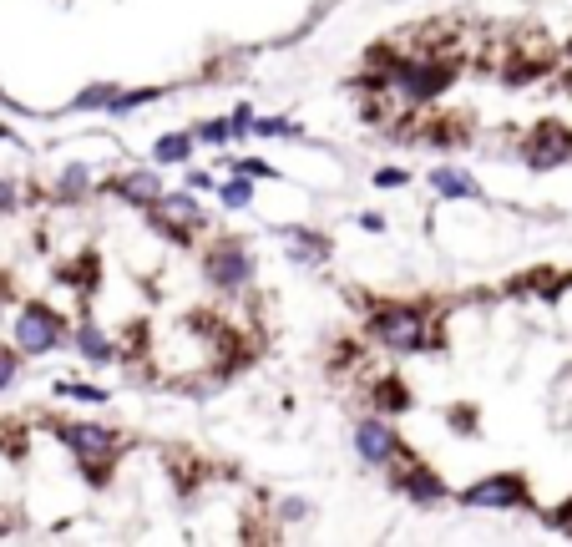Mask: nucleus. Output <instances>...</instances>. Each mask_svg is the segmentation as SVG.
<instances>
[{
	"label": "nucleus",
	"mask_w": 572,
	"mask_h": 547,
	"mask_svg": "<svg viewBox=\"0 0 572 547\" xmlns=\"http://www.w3.org/2000/svg\"><path fill=\"white\" fill-rule=\"evenodd\" d=\"M365 330H370L375 345H385V350H395V355H416V350H431V345H436V340H431V320L421 315V309H411V304H385V309H375V315L365 320Z\"/></svg>",
	"instance_id": "nucleus-1"
},
{
	"label": "nucleus",
	"mask_w": 572,
	"mask_h": 547,
	"mask_svg": "<svg viewBox=\"0 0 572 547\" xmlns=\"http://www.w3.org/2000/svg\"><path fill=\"white\" fill-rule=\"evenodd\" d=\"M203 279H208L213 289H223V294L243 289V284L254 279V254H249V244H243L238 233H223V239H213V244L203 249Z\"/></svg>",
	"instance_id": "nucleus-2"
},
{
	"label": "nucleus",
	"mask_w": 572,
	"mask_h": 547,
	"mask_svg": "<svg viewBox=\"0 0 572 547\" xmlns=\"http://www.w3.org/2000/svg\"><path fill=\"white\" fill-rule=\"evenodd\" d=\"M56 436L81 456V466L97 477L92 487H107L102 477H107V466L117 461V451H122V436L117 431H107V426H87V421H76V426H56Z\"/></svg>",
	"instance_id": "nucleus-3"
},
{
	"label": "nucleus",
	"mask_w": 572,
	"mask_h": 547,
	"mask_svg": "<svg viewBox=\"0 0 572 547\" xmlns=\"http://www.w3.org/2000/svg\"><path fill=\"white\" fill-rule=\"evenodd\" d=\"M61 340H66V325H61V315L51 304H41V299L21 304V315H16V350L21 355H46Z\"/></svg>",
	"instance_id": "nucleus-4"
},
{
	"label": "nucleus",
	"mask_w": 572,
	"mask_h": 547,
	"mask_svg": "<svg viewBox=\"0 0 572 547\" xmlns=\"http://www.w3.org/2000/svg\"><path fill=\"white\" fill-rule=\"evenodd\" d=\"M390 82L411 97V102H436L456 87V66L451 61H400Z\"/></svg>",
	"instance_id": "nucleus-5"
},
{
	"label": "nucleus",
	"mask_w": 572,
	"mask_h": 547,
	"mask_svg": "<svg viewBox=\"0 0 572 547\" xmlns=\"http://www.w3.org/2000/svg\"><path fill=\"white\" fill-rule=\"evenodd\" d=\"M456 502H461V507H492V512H512V507H527V502H532V487H527V477H517V472H492V477L471 482V487H466Z\"/></svg>",
	"instance_id": "nucleus-6"
},
{
	"label": "nucleus",
	"mask_w": 572,
	"mask_h": 547,
	"mask_svg": "<svg viewBox=\"0 0 572 547\" xmlns=\"http://www.w3.org/2000/svg\"><path fill=\"white\" fill-rule=\"evenodd\" d=\"M355 456H360L365 466H375V472H385V466H395V461L405 456V441H400V431H395L390 421L365 416V421L355 426Z\"/></svg>",
	"instance_id": "nucleus-7"
},
{
	"label": "nucleus",
	"mask_w": 572,
	"mask_h": 547,
	"mask_svg": "<svg viewBox=\"0 0 572 547\" xmlns=\"http://www.w3.org/2000/svg\"><path fill=\"white\" fill-rule=\"evenodd\" d=\"M400 461H405V456H400ZM395 492H400L405 502H411V507H441V502L451 497V487L431 472L426 461H416V456L395 472Z\"/></svg>",
	"instance_id": "nucleus-8"
},
{
	"label": "nucleus",
	"mask_w": 572,
	"mask_h": 547,
	"mask_svg": "<svg viewBox=\"0 0 572 547\" xmlns=\"http://www.w3.org/2000/svg\"><path fill=\"white\" fill-rule=\"evenodd\" d=\"M572 158V132L562 122H537L532 137H527V163L532 168H557Z\"/></svg>",
	"instance_id": "nucleus-9"
},
{
	"label": "nucleus",
	"mask_w": 572,
	"mask_h": 547,
	"mask_svg": "<svg viewBox=\"0 0 572 547\" xmlns=\"http://www.w3.org/2000/svg\"><path fill=\"white\" fill-rule=\"evenodd\" d=\"M112 193H117L127 208H157V198L168 193V188H162V178H157L152 168H132V173H122V178L112 183Z\"/></svg>",
	"instance_id": "nucleus-10"
},
{
	"label": "nucleus",
	"mask_w": 572,
	"mask_h": 547,
	"mask_svg": "<svg viewBox=\"0 0 572 547\" xmlns=\"http://www.w3.org/2000/svg\"><path fill=\"white\" fill-rule=\"evenodd\" d=\"M76 355L87 360V365H117V340L97 320H81L76 325Z\"/></svg>",
	"instance_id": "nucleus-11"
},
{
	"label": "nucleus",
	"mask_w": 572,
	"mask_h": 547,
	"mask_svg": "<svg viewBox=\"0 0 572 547\" xmlns=\"http://www.w3.org/2000/svg\"><path fill=\"white\" fill-rule=\"evenodd\" d=\"M431 188H436V193H441L446 203H476V198H481V183H476L471 173L451 168V163L431 168Z\"/></svg>",
	"instance_id": "nucleus-12"
},
{
	"label": "nucleus",
	"mask_w": 572,
	"mask_h": 547,
	"mask_svg": "<svg viewBox=\"0 0 572 547\" xmlns=\"http://www.w3.org/2000/svg\"><path fill=\"white\" fill-rule=\"evenodd\" d=\"M279 233L289 239V259H294V264L330 259V233H319V228H299V223H289V228H279Z\"/></svg>",
	"instance_id": "nucleus-13"
},
{
	"label": "nucleus",
	"mask_w": 572,
	"mask_h": 547,
	"mask_svg": "<svg viewBox=\"0 0 572 547\" xmlns=\"http://www.w3.org/2000/svg\"><path fill=\"white\" fill-rule=\"evenodd\" d=\"M193 152H198V137H193V132H162V137L152 142V163H157V168H188Z\"/></svg>",
	"instance_id": "nucleus-14"
},
{
	"label": "nucleus",
	"mask_w": 572,
	"mask_h": 547,
	"mask_svg": "<svg viewBox=\"0 0 572 547\" xmlns=\"http://www.w3.org/2000/svg\"><path fill=\"white\" fill-rule=\"evenodd\" d=\"M157 213H168V218H178V223H188V228H203V223H208V208L198 203V193H193V188H173V193H162V198H157Z\"/></svg>",
	"instance_id": "nucleus-15"
},
{
	"label": "nucleus",
	"mask_w": 572,
	"mask_h": 547,
	"mask_svg": "<svg viewBox=\"0 0 572 547\" xmlns=\"http://www.w3.org/2000/svg\"><path fill=\"white\" fill-rule=\"evenodd\" d=\"M370 401L385 411V416H400V411H411V385H405L400 375H380L370 385Z\"/></svg>",
	"instance_id": "nucleus-16"
},
{
	"label": "nucleus",
	"mask_w": 572,
	"mask_h": 547,
	"mask_svg": "<svg viewBox=\"0 0 572 547\" xmlns=\"http://www.w3.org/2000/svg\"><path fill=\"white\" fill-rule=\"evenodd\" d=\"M87 188H92V168L87 163H66L61 168V178H56V198L61 203H81V198H87Z\"/></svg>",
	"instance_id": "nucleus-17"
},
{
	"label": "nucleus",
	"mask_w": 572,
	"mask_h": 547,
	"mask_svg": "<svg viewBox=\"0 0 572 547\" xmlns=\"http://www.w3.org/2000/svg\"><path fill=\"white\" fill-rule=\"evenodd\" d=\"M213 198H218L228 213H243V208H254V178L233 173L228 183H218V188H213Z\"/></svg>",
	"instance_id": "nucleus-18"
},
{
	"label": "nucleus",
	"mask_w": 572,
	"mask_h": 547,
	"mask_svg": "<svg viewBox=\"0 0 572 547\" xmlns=\"http://www.w3.org/2000/svg\"><path fill=\"white\" fill-rule=\"evenodd\" d=\"M162 97V87H137V92H112V102H107V117H127V112H137V107H147V102H157Z\"/></svg>",
	"instance_id": "nucleus-19"
},
{
	"label": "nucleus",
	"mask_w": 572,
	"mask_h": 547,
	"mask_svg": "<svg viewBox=\"0 0 572 547\" xmlns=\"http://www.w3.org/2000/svg\"><path fill=\"white\" fill-rule=\"evenodd\" d=\"M112 82H97V87H81L76 97H71V112H107V102H112Z\"/></svg>",
	"instance_id": "nucleus-20"
},
{
	"label": "nucleus",
	"mask_w": 572,
	"mask_h": 547,
	"mask_svg": "<svg viewBox=\"0 0 572 547\" xmlns=\"http://www.w3.org/2000/svg\"><path fill=\"white\" fill-rule=\"evenodd\" d=\"M254 137H304V122H294V117H254Z\"/></svg>",
	"instance_id": "nucleus-21"
},
{
	"label": "nucleus",
	"mask_w": 572,
	"mask_h": 547,
	"mask_svg": "<svg viewBox=\"0 0 572 547\" xmlns=\"http://www.w3.org/2000/svg\"><path fill=\"white\" fill-rule=\"evenodd\" d=\"M56 396H71V401H87V406H107V401H112V396H107L102 385H76V380H61V385H56Z\"/></svg>",
	"instance_id": "nucleus-22"
},
{
	"label": "nucleus",
	"mask_w": 572,
	"mask_h": 547,
	"mask_svg": "<svg viewBox=\"0 0 572 547\" xmlns=\"http://www.w3.org/2000/svg\"><path fill=\"white\" fill-rule=\"evenodd\" d=\"M16 375H21V350L16 345H0V396L16 385Z\"/></svg>",
	"instance_id": "nucleus-23"
},
{
	"label": "nucleus",
	"mask_w": 572,
	"mask_h": 547,
	"mask_svg": "<svg viewBox=\"0 0 572 547\" xmlns=\"http://www.w3.org/2000/svg\"><path fill=\"white\" fill-rule=\"evenodd\" d=\"M254 107L249 102H243V107H233V117H228V137H254Z\"/></svg>",
	"instance_id": "nucleus-24"
},
{
	"label": "nucleus",
	"mask_w": 572,
	"mask_h": 547,
	"mask_svg": "<svg viewBox=\"0 0 572 547\" xmlns=\"http://www.w3.org/2000/svg\"><path fill=\"white\" fill-rule=\"evenodd\" d=\"M193 137H198V142H208V147H223V142H233V137H228V122H223V117H213V122L193 127Z\"/></svg>",
	"instance_id": "nucleus-25"
},
{
	"label": "nucleus",
	"mask_w": 572,
	"mask_h": 547,
	"mask_svg": "<svg viewBox=\"0 0 572 547\" xmlns=\"http://www.w3.org/2000/svg\"><path fill=\"white\" fill-rule=\"evenodd\" d=\"M233 173H243V178H279V168H269L259 158H233Z\"/></svg>",
	"instance_id": "nucleus-26"
},
{
	"label": "nucleus",
	"mask_w": 572,
	"mask_h": 547,
	"mask_svg": "<svg viewBox=\"0 0 572 547\" xmlns=\"http://www.w3.org/2000/svg\"><path fill=\"white\" fill-rule=\"evenodd\" d=\"M375 188H411V173H405V168H380Z\"/></svg>",
	"instance_id": "nucleus-27"
},
{
	"label": "nucleus",
	"mask_w": 572,
	"mask_h": 547,
	"mask_svg": "<svg viewBox=\"0 0 572 547\" xmlns=\"http://www.w3.org/2000/svg\"><path fill=\"white\" fill-rule=\"evenodd\" d=\"M188 188H193V193H213V188H218V178H213L208 168H188Z\"/></svg>",
	"instance_id": "nucleus-28"
},
{
	"label": "nucleus",
	"mask_w": 572,
	"mask_h": 547,
	"mask_svg": "<svg viewBox=\"0 0 572 547\" xmlns=\"http://www.w3.org/2000/svg\"><path fill=\"white\" fill-rule=\"evenodd\" d=\"M279 512H284V522H304V517H309V512H314V507H309V502H304V497H289V502H284V507H279Z\"/></svg>",
	"instance_id": "nucleus-29"
},
{
	"label": "nucleus",
	"mask_w": 572,
	"mask_h": 547,
	"mask_svg": "<svg viewBox=\"0 0 572 547\" xmlns=\"http://www.w3.org/2000/svg\"><path fill=\"white\" fill-rule=\"evenodd\" d=\"M16 193H21V183H11V178H0V213H11V208L21 203Z\"/></svg>",
	"instance_id": "nucleus-30"
},
{
	"label": "nucleus",
	"mask_w": 572,
	"mask_h": 547,
	"mask_svg": "<svg viewBox=\"0 0 572 547\" xmlns=\"http://www.w3.org/2000/svg\"><path fill=\"white\" fill-rule=\"evenodd\" d=\"M355 223H360L365 233H385V218H380V213H360Z\"/></svg>",
	"instance_id": "nucleus-31"
},
{
	"label": "nucleus",
	"mask_w": 572,
	"mask_h": 547,
	"mask_svg": "<svg viewBox=\"0 0 572 547\" xmlns=\"http://www.w3.org/2000/svg\"><path fill=\"white\" fill-rule=\"evenodd\" d=\"M552 527H562V532H572V502H562V507L552 512Z\"/></svg>",
	"instance_id": "nucleus-32"
},
{
	"label": "nucleus",
	"mask_w": 572,
	"mask_h": 547,
	"mask_svg": "<svg viewBox=\"0 0 572 547\" xmlns=\"http://www.w3.org/2000/svg\"><path fill=\"white\" fill-rule=\"evenodd\" d=\"M0 102H6V107H11V97H6V87H0Z\"/></svg>",
	"instance_id": "nucleus-33"
}]
</instances>
